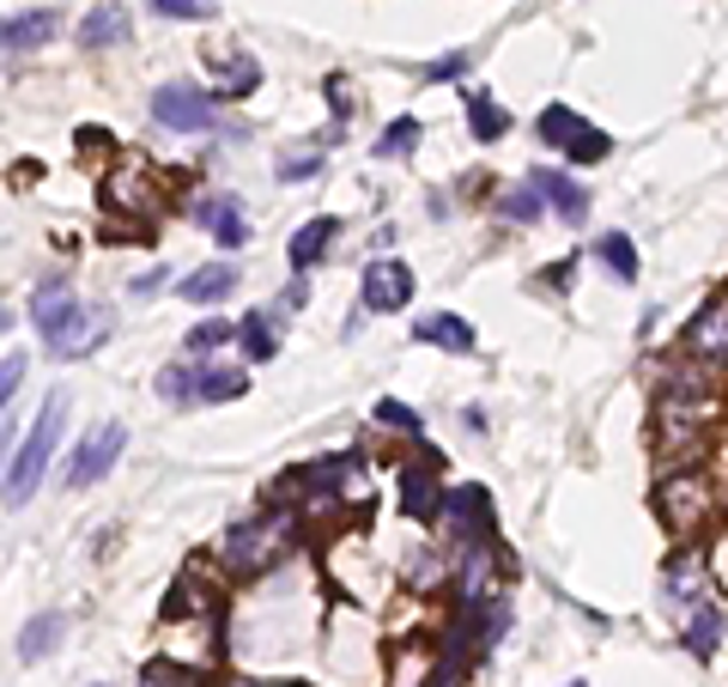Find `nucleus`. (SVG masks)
I'll use <instances>...</instances> for the list:
<instances>
[{
    "label": "nucleus",
    "mask_w": 728,
    "mask_h": 687,
    "mask_svg": "<svg viewBox=\"0 0 728 687\" xmlns=\"http://www.w3.org/2000/svg\"><path fill=\"white\" fill-rule=\"evenodd\" d=\"M31 323H37V335L49 341L55 359H73V353H91V347H98L91 341V323H104V317H91L67 286H43L37 299H31Z\"/></svg>",
    "instance_id": "f257e3e1"
},
{
    "label": "nucleus",
    "mask_w": 728,
    "mask_h": 687,
    "mask_svg": "<svg viewBox=\"0 0 728 687\" xmlns=\"http://www.w3.org/2000/svg\"><path fill=\"white\" fill-rule=\"evenodd\" d=\"M61 426H67V402L55 396L49 408L37 414V426L25 432V450L13 457V469H7V505H25L31 493H37L43 469H49V457H55V438H61Z\"/></svg>",
    "instance_id": "f03ea898"
},
{
    "label": "nucleus",
    "mask_w": 728,
    "mask_h": 687,
    "mask_svg": "<svg viewBox=\"0 0 728 687\" xmlns=\"http://www.w3.org/2000/svg\"><path fill=\"white\" fill-rule=\"evenodd\" d=\"M286 536H292V511H261V517H249V523H237L231 536H225V566L231 572H261L280 548H286Z\"/></svg>",
    "instance_id": "7ed1b4c3"
},
{
    "label": "nucleus",
    "mask_w": 728,
    "mask_h": 687,
    "mask_svg": "<svg viewBox=\"0 0 728 687\" xmlns=\"http://www.w3.org/2000/svg\"><path fill=\"white\" fill-rule=\"evenodd\" d=\"M541 140L546 146H559L571 165H601L613 153V140L601 128H589L577 110H565V104H553V110H541Z\"/></svg>",
    "instance_id": "20e7f679"
},
{
    "label": "nucleus",
    "mask_w": 728,
    "mask_h": 687,
    "mask_svg": "<svg viewBox=\"0 0 728 687\" xmlns=\"http://www.w3.org/2000/svg\"><path fill=\"white\" fill-rule=\"evenodd\" d=\"M152 122L158 128H170V134H201V128H213V98L201 92V86H158L152 92Z\"/></svg>",
    "instance_id": "39448f33"
},
{
    "label": "nucleus",
    "mask_w": 728,
    "mask_h": 687,
    "mask_svg": "<svg viewBox=\"0 0 728 687\" xmlns=\"http://www.w3.org/2000/svg\"><path fill=\"white\" fill-rule=\"evenodd\" d=\"M122 444H128V432H122L116 420L110 426H98L91 438H79L73 444V457H67V487H91V481H104L110 469H116V457H122Z\"/></svg>",
    "instance_id": "423d86ee"
},
{
    "label": "nucleus",
    "mask_w": 728,
    "mask_h": 687,
    "mask_svg": "<svg viewBox=\"0 0 728 687\" xmlns=\"http://www.w3.org/2000/svg\"><path fill=\"white\" fill-rule=\"evenodd\" d=\"M359 299H364V311H407L413 304V268L395 262V256L371 262L359 274Z\"/></svg>",
    "instance_id": "0eeeda50"
},
{
    "label": "nucleus",
    "mask_w": 728,
    "mask_h": 687,
    "mask_svg": "<svg viewBox=\"0 0 728 687\" xmlns=\"http://www.w3.org/2000/svg\"><path fill=\"white\" fill-rule=\"evenodd\" d=\"M450 529L462 548H486L492 542V499H486V487H455L450 499Z\"/></svg>",
    "instance_id": "6e6552de"
},
{
    "label": "nucleus",
    "mask_w": 728,
    "mask_h": 687,
    "mask_svg": "<svg viewBox=\"0 0 728 687\" xmlns=\"http://www.w3.org/2000/svg\"><path fill=\"white\" fill-rule=\"evenodd\" d=\"M656 511H662V523H668V529H680V536H686V529L698 523L704 511H710V481H698V475L668 481V487L656 493Z\"/></svg>",
    "instance_id": "1a4fd4ad"
},
{
    "label": "nucleus",
    "mask_w": 728,
    "mask_h": 687,
    "mask_svg": "<svg viewBox=\"0 0 728 687\" xmlns=\"http://www.w3.org/2000/svg\"><path fill=\"white\" fill-rule=\"evenodd\" d=\"M686 353L704 365H728V299H710L686 329Z\"/></svg>",
    "instance_id": "9d476101"
},
{
    "label": "nucleus",
    "mask_w": 728,
    "mask_h": 687,
    "mask_svg": "<svg viewBox=\"0 0 728 687\" xmlns=\"http://www.w3.org/2000/svg\"><path fill=\"white\" fill-rule=\"evenodd\" d=\"M195 219L207 225L213 238H219V250H243L249 219H243V207H237V195H207V201H195Z\"/></svg>",
    "instance_id": "9b49d317"
},
{
    "label": "nucleus",
    "mask_w": 728,
    "mask_h": 687,
    "mask_svg": "<svg viewBox=\"0 0 728 687\" xmlns=\"http://www.w3.org/2000/svg\"><path fill=\"white\" fill-rule=\"evenodd\" d=\"M534 183H541V195H546V207L559 213L565 225H583L589 219V189L577 183V177H565V171H534Z\"/></svg>",
    "instance_id": "f8f14e48"
},
{
    "label": "nucleus",
    "mask_w": 728,
    "mask_h": 687,
    "mask_svg": "<svg viewBox=\"0 0 728 687\" xmlns=\"http://www.w3.org/2000/svg\"><path fill=\"white\" fill-rule=\"evenodd\" d=\"M413 341H431V347H443V353H474V323L468 317H455V311H431V317H419L413 323Z\"/></svg>",
    "instance_id": "ddd939ff"
},
{
    "label": "nucleus",
    "mask_w": 728,
    "mask_h": 687,
    "mask_svg": "<svg viewBox=\"0 0 728 687\" xmlns=\"http://www.w3.org/2000/svg\"><path fill=\"white\" fill-rule=\"evenodd\" d=\"M134 31L128 7L122 0H104V7H91L86 19H79V49H110V43H122Z\"/></svg>",
    "instance_id": "4468645a"
},
{
    "label": "nucleus",
    "mask_w": 728,
    "mask_h": 687,
    "mask_svg": "<svg viewBox=\"0 0 728 687\" xmlns=\"http://www.w3.org/2000/svg\"><path fill=\"white\" fill-rule=\"evenodd\" d=\"M182 299L189 304H219V299H231L237 292V262H207V268H195V274H182Z\"/></svg>",
    "instance_id": "2eb2a0df"
},
{
    "label": "nucleus",
    "mask_w": 728,
    "mask_h": 687,
    "mask_svg": "<svg viewBox=\"0 0 728 687\" xmlns=\"http://www.w3.org/2000/svg\"><path fill=\"white\" fill-rule=\"evenodd\" d=\"M61 31V19L43 7V13H19V19H7V55H25V49H43V43Z\"/></svg>",
    "instance_id": "dca6fc26"
},
{
    "label": "nucleus",
    "mask_w": 728,
    "mask_h": 687,
    "mask_svg": "<svg viewBox=\"0 0 728 687\" xmlns=\"http://www.w3.org/2000/svg\"><path fill=\"white\" fill-rule=\"evenodd\" d=\"M334 232H340V219H328V213H322V219H310V225H298V238H292V250H286L292 268L304 274L310 262H322L328 244H334Z\"/></svg>",
    "instance_id": "f3484780"
},
{
    "label": "nucleus",
    "mask_w": 728,
    "mask_h": 687,
    "mask_svg": "<svg viewBox=\"0 0 728 687\" xmlns=\"http://www.w3.org/2000/svg\"><path fill=\"white\" fill-rule=\"evenodd\" d=\"M213 80H219V98H249L261 80V67L249 55H219L213 49Z\"/></svg>",
    "instance_id": "a211bd4d"
},
{
    "label": "nucleus",
    "mask_w": 728,
    "mask_h": 687,
    "mask_svg": "<svg viewBox=\"0 0 728 687\" xmlns=\"http://www.w3.org/2000/svg\"><path fill=\"white\" fill-rule=\"evenodd\" d=\"M462 104H468V128H474V140H498V134L510 128V110L498 104L492 92H462Z\"/></svg>",
    "instance_id": "6ab92c4d"
},
{
    "label": "nucleus",
    "mask_w": 728,
    "mask_h": 687,
    "mask_svg": "<svg viewBox=\"0 0 728 687\" xmlns=\"http://www.w3.org/2000/svg\"><path fill=\"white\" fill-rule=\"evenodd\" d=\"M55 645H61V615H31V621L19 627V657L25 663L49 657Z\"/></svg>",
    "instance_id": "aec40b11"
},
{
    "label": "nucleus",
    "mask_w": 728,
    "mask_h": 687,
    "mask_svg": "<svg viewBox=\"0 0 728 687\" xmlns=\"http://www.w3.org/2000/svg\"><path fill=\"white\" fill-rule=\"evenodd\" d=\"M401 505L413 517H437V475L431 469H401Z\"/></svg>",
    "instance_id": "412c9836"
},
{
    "label": "nucleus",
    "mask_w": 728,
    "mask_h": 687,
    "mask_svg": "<svg viewBox=\"0 0 728 687\" xmlns=\"http://www.w3.org/2000/svg\"><path fill=\"white\" fill-rule=\"evenodd\" d=\"M237 341H243L249 359H273V353H280V329H273L268 311H249V317L237 323Z\"/></svg>",
    "instance_id": "4be33fe9"
},
{
    "label": "nucleus",
    "mask_w": 728,
    "mask_h": 687,
    "mask_svg": "<svg viewBox=\"0 0 728 687\" xmlns=\"http://www.w3.org/2000/svg\"><path fill=\"white\" fill-rule=\"evenodd\" d=\"M595 262L607 268L613 280H637V250H632V238H625V232H607V238L595 244Z\"/></svg>",
    "instance_id": "5701e85b"
},
{
    "label": "nucleus",
    "mask_w": 728,
    "mask_h": 687,
    "mask_svg": "<svg viewBox=\"0 0 728 687\" xmlns=\"http://www.w3.org/2000/svg\"><path fill=\"white\" fill-rule=\"evenodd\" d=\"M158 396L177 402V408L201 402V371H195V365H164V371H158Z\"/></svg>",
    "instance_id": "b1692460"
},
{
    "label": "nucleus",
    "mask_w": 728,
    "mask_h": 687,
    "mask_svg": "<svg viewBox=\"0 0 728 687\" xmlns=\"http://www.w3.org/2000/svg\"><path fill=\"white\" fill-rule=\"evenodd\" d=\"M249 390V378L237 365H207L201 371V402H237Z\"/></svg>",
    "instance_id": "393cba45"
},
{
    "label": "nucleus",
    "mask_w": 728,
    "mask_h": 687,
    "mask_svg": "<svg viewBox=\"0 0 728 687\" xmlns=\"http://www.w3.org/2000/svg\"><path fill=\"white\" fill-rule=\"evenodd\" d=\"M498 213H504V219H516V225L541 219V213H546V195H541V183H534V177H528V183H516V189H510L504 201H498Z\"/></svg>",
    "instance_id": "a878e982"
},
{
    "label": "nucleus",
    "mask_w": 728,
    "mask_h": 687,
    "mask_svg": "<svg viewBox=\"0 0 728 687\" xmlns=\"http://www.w3.org/2000/svg\"><path fill=\"white\" fill-rule=\"evenodd\" d=\"M716 645H723V615H716V608H698L692 627H686V651L692 657H710Z\"/></svg>",
    "instance_id": "bb28decb"
},
{
    "label": "nucleus",
    "mask_w": 728,
    "mask_h": 687,
    "mask_svg": "<svg viewBox=\"0 0 728 687\" xmlns=\"http://www.w3.org/2000/svg\"><path fill=\"white\" fill-rule=\"evenodd\" d=\"M698 578H704V560L680 554L674 566H668V602H692V596H698Z\"/></svg>",
    "instance_id": "cd10ccee"
},
{
    "label": "nucleus",
    "mask_w": 728,
    "mask_h": 687,
    "mask_svg": "<svg viewBox=\"0 0 728 687\" xmlns=\"http://www.w3.org/2000/svg\"><path fill=\"white\" fill-rule=\"evenodd\" d=\"M419 146V122L413 116H395L389 128H383V140H377V159H407Z\"/></svg>",
    "instance_id": "c85d7f7f"
},
{
    "label": "nucleus",
    "mask_w": 728,
    "mask_h": 687,
    "mask_svg": "<svg viewBox=\"0 0 728 687\" xmlns=\"http://www.w3.org/2000/svg\"><path fill=\"white\" fill-rule=\"evenodd\" d=\"M225 341H237V329H231V323H219V317H213V323H195V329H189V353H195V359L219 353Z\"/></svg>",
    "instance_id": "c756f323"
},
{
    "label": "nucleus",
    "mask_w": 728,
    "mask_h": 687,
    "mask_svg": "<svg viewBox=\"0 0 728 687\" xmlns=\"http://www.w3.org/2000/svg\"><path fill=\"white\" fill-rule=\"evenodd\" d=\"M377 420H383V426H395V432H413V438L425 432V414L407 408V402H395V396H383V402H377Z\"/></svg>",
    "instance_id": "7c9ffc66"
},
{
    "label": "nucleus",
    "mask_w": 728,
    "mask_h": 687,
    "mask_svg": "<svg viewBox=\"0 0 728 687\" xmlns=\"http://www.w3.org/2000/svg\"><path fill=\"white\" fill-rule=\"evenodd\" d=\"M152 13H164V19H219V0H152Z\"/></svg>",
    "instance_id": "2f4dec72"
},
{
    "label": "nucleus",
    "mask_w": 728,
    "mask_h": 687,
    "mask_svg": "<svg viewBox=\"0 0 728 687\" xmlns=\"http://www.w3.org/2000/svg\"><path fill=\"white\" fill-rule=\"evenodd\" d=\"M19 384H25V353H7V365H0V402H13L19 396Z\"/></svg>",
    "instance_id": "473e14b6"
},
{
    "label": "nucleus",
    "mask_w": 728,
    "mask_h": 687,
    "mask_svg": "<svg viewBox=\"0 0 728 687\" xmlns=\"http://www.w3.org/2000/svg\"><path fill=\"white\" fill-rule=\"evenodd\" d=\"M322 171V153H298V159H280V177L286 183H304V177H316Z\"/></svg>",
    "instance_id": "72a5a7b5"
},
{
    "label": "nucleus",
    "mask_w": 728,
    "mask_h": 687,
    "mask_svg": "<svg viewBox=\"0 0 728 687\" xmlns=\"http://www.w3.org/2000/svg\"><path fill=\"white\" fill-rule=\"evenodd\" d=\"M462 67H468V49H455V55H443V61H431L425 80H450V74H462Z\"/></svg>",
    "instance_id": "f704fd0d"
},
{
    "label": "nucleus",
    "mask_w": 728,
    "mask_h": 687,
    "mask_svg": "<svg viewBox=\"0 0 728 687\" xmlns=\"http://www.w3.org/2000/svg\"><path fill=\"white\" fill-rule=\"evenodd\" d=\"M170 687H189V675H170Z\"/></svg>",
    "instance_id": "c9c22d12"
},
{
    "label": "nucleus",
    "mask_w": 728,
    "mask_h": 687,
    "mask_svg": "<svg viewBox=\"0 0 728 687\" xmlns=\"http://www.w3.org/2000/svg\"><path fill=\"white\" fill-rule=\"evenodd\" d=\"M225 687H255V682H225Z\"/></svg>",
    "instance_id": "e433bc0d"
}]
</instances>
